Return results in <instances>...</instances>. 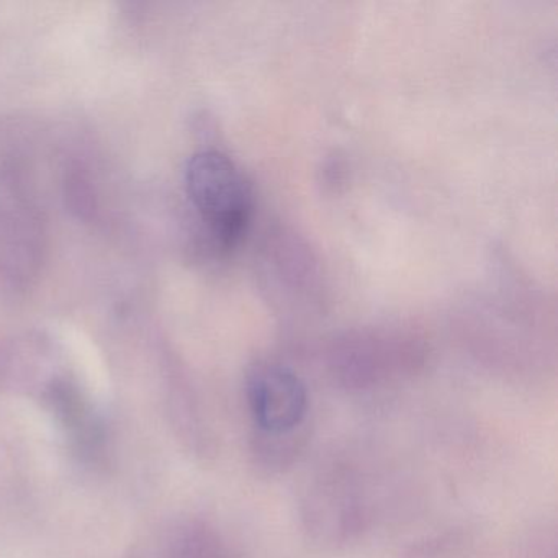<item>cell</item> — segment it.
<instances>
[{
  "instance_id": "obj_1",
  "label": "cell",
  "mask_w": 558,
  "mask_h": 558,
  "mask_svg": "<svg viewBox=\"0 0 558 558\" xmlns=\"http://www.w3.org/2000/svg\"><path fill=\"white\" fill-rule=\"evenodd\" d=\"M185 189L215 243L221 250L236 246L253 214V189L236 162L215 149L195 153Z\"/></svg>"
},
{
  "instance_id": "obj_2",
  "label": "cell",
  "mask_w": 558,
  "mask_h": 558,
  "mask_svg": "<svg viewBox=\"0 0 558 558\" xmlns=\"http://www.w3.org/2000/svg\"><path fill=\"white\" fill-rule=\"evenodd\" d=\"M35 393L73 459L90 470L106 469L112 456V433L102 410L87 391L73 378L54 375Z\"/></svg>"
},
{
  "instance_id": "obj_3",
  "label": "cell",
  "mask_w": 558,
  "mask_h": 558,
  "mask_svg": "<svg viewBox=\"0 0 558 558\" xmlns=\"http://www.w3.org/2000/svg\"><path fill=\"white\" fill-rule=\"evenodd\" d=\"M423 362V345L393 332L349 336L331 352L332 377L348 390H371L413 374Z\"/></svg>"
},
{
  "instance_id": "obj_4",
  "label": "cell",
  "mask_w": 558,
  "mask_h": 558,
  "mask_svg": "<svg viewBox=\"0 0 558 558\" xmlns=\"http://www.w3.org/2000/svg\"><path fill=\"white\" fill-rule=\"evenodd\" d=\"M244 391L254 434L292 436L310 430L308 390L292 368L257 362L247 371Z\"/></svg>"
},
{
  "instance_id": "obj_5",
  "label": "cell",
  "mask_w": 558,
  "mask_h": 558,
  "mask_svg": "<svg viewBox=\"0 0 558 558\" xmlns=\"http://www.w3.org/2000/svg\"><path fill=\"white\" fill-rule=\"evenodd\" d=\"M302 515L316 541L345 544L367 527L368 508L357 480L344 470H335L310 483Z\"/></svg>"
},
{
  "instance_id": "obj_6",
  "label": "cell",
  "mask_w": 558,
  "mask_h": 558,
  "mask_svg": "<svg viewBox=\"0 0 558 558\" xmlns=\"http://www.w3.org/2000/svg\"><path fill=\"white\" fill-rule=\"evenodd\" d=\"M126 558H140L136 548ZM148 558H243L230 538L202 518L172 522L159 534Z\"/></svg>"
},
{
  "instance_id": "obj_7",
  "label": "cell",
  "mask_w": 558,
  "mask_h": 558,
  "mask_svg": "<svg viewBox=\"0 0 558 558\" xmlns=\"http://www.w3.org/2000/svg\"><path fill=\"white\" fill-rule=\"evenodd\" d=\"M310 439V430L292 436H251V456L254 465L267 473L286 472L299 460Z\"/></svg>"
}]
</instances>
